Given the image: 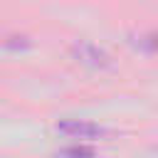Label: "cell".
Returning a JSON list of instances; mask_svg holds the SVG:
<instances>
[{
	"mask_svg": "<svg viewBox=\"0 0 158 158\" xmlns=\"http://www.w3.org/2000/svg\"><path fill=\"white\" fill-rule=\"evenodd\" d=\"M153 47L158 49V35H153Z\"/></svg>",
	"mask_w": 158,
	"mask_h": 158,
	"instance_id": "277c9868",
	"label": "cell"
},
{
	"mask_svg": "<svg viewBox=\"0 0 158 158\" xmlns=\"http://www.w3.org/2000/svg\"><path fill=\"white\" fill-rule=\"evenodd\" d=\"M59 156L62 158H94L96 151L91 146H69V148H62Z\"/></svg>",
	"mask_w": 158,
	"mask_h": 158,
	"instance_id": "3957f363",
	"label": "cell"
},
{
	"mask_svg": "<svg viewBox=\"0 0 158 158\" xmlns=\"http://www.w3.org/2000/svg\"><path fill=\"white\" fill-rule=\"evenodd\" d=\"M72 52H74V57H77L79 62H84V64H89V67H106V64H109L106 52H101V49L94 47L91 42H79V44L72 47Z\"/></svg>",
	"mask_w": 158,
	"mask_h": 158,
	"instance_id": "7a4b0ae2",
	"label": "cell"
},
{
	"mask_svg": "<svg viewBox=\"0 0 158 158\" xmlns=\"http://www.w3.org/2000/svg\"><path fill=\"white\" fill-rule=\"evenodd\" d=\"M57 131L67 138H79V141H86V138H99L104 136V126L94 123V121H86V118H64L57 123Z\"/></svg>",
	"mask_w": 158,
	"mask_h": 158,
	"instance_id": "6da1fadb",
	"label": "cell"
}]
</instances>
